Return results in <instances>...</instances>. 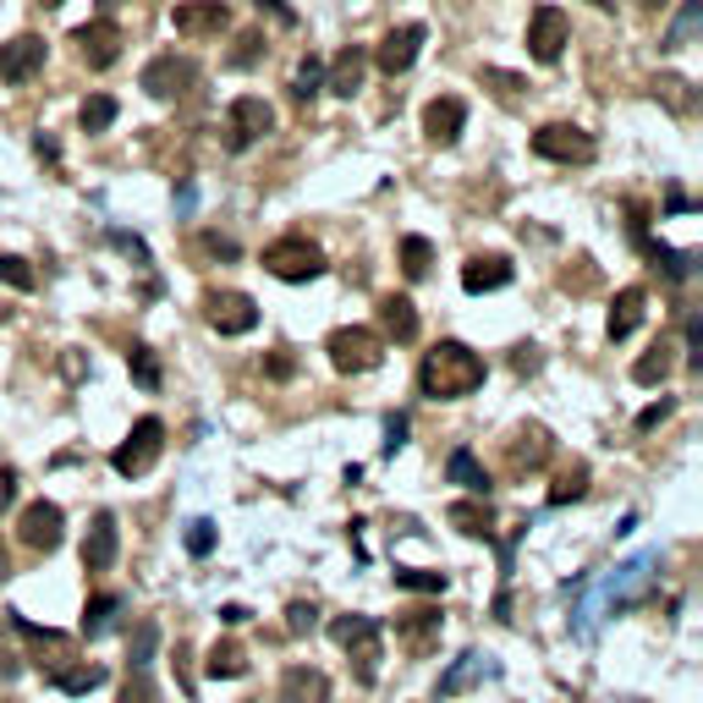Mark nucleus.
I'll return each mask as SVG.
<instances>
[{"label": "nucleus", "mask_w": 703, "mask_h": 703, "mask_svg": "<svg viewBox=\"0 0 703 703\" xmlns=\"http://www.w3.org/2000/svg\"><path fill=\"white\" fill-rule=\"evenodd\" d=\"M484 358L467 341H434L418 363V391L428 402H462L484 385Z\"/></svg>", "instance_id": "f257e3e1"}, {"label": "nucleus", "mask_w": 703, "mask_h": 703, "mask_svg": "<svg viewBox=\"0 0 703 703\" xmlns=\"http://www.w3.org/2000/svg\"><path fill=\"white\" fill-rule=\"evenodd\" d=\"M330 632H335V643L352 654V665H358V682H363V688H374V682H380V660H385V638H380V621H374V616H341Z\"/></svg>", "instance_id": "f03ea898"}, {"label": "nucleus", "mask_w": 703, "mask_h": 703, "mask_svg": "<svg viewBox=\"0 0 703 703\" xmlns=\"http://www.w3.org/2000/svg\"><path fill=\"white\" fill-rule=\"evenodd\" d=\"M324 352H330L335 374H374V369L385 363V341H380L374 330H363V324H341V330H330Z\"/></svg>", "instance_id": "7ed1b4c3"}, {"label": "nucleus", "mask_w": 703, "mask_h": 703, "mask_svg": "<svg viewBox=\"0 0 703 703\" xmlns=\"http://www.w3.org/2000/svg\"><path fill=\"white\" fill-rule=\"evenodd\" d=\"M265 270L276 276V281H319L330 265H324V248L319 242H308V237H281V242H270L265 248Z\"/></svg>", "instance_id": "20e7f679"}, {"label": "nucleus", "mask_w": 703, "mask_h": 703, "mask_svg": "<svg viewBox=\"0 0 703 703\" xmlns=\"http://www.w3.org/2000/svg\"><path fill=\"white\" fill-rule=\"evenodd\" d=\"M159 451H165V423H159V418H138V423H133V434L111 451V467H116L122 478H143V473L159 462Z\"/></svg>", "instance_id": "39448f33"}, {"label": "nucleus", "mask_w": 703, "mask_h": 703, "mask_svg": "<svg viewBox=\"0 0 703 703\" xmlns=\"http://www.w3.org/2000/svg\"><path fill=\"white\" fill-rule=\"evenodd\" d=\"M534 154L556 159V165H588L599 154V143H593V133H582L577 122H545L534 133Z\"/></svg>", "instance_id": "423d86ee"}, {"label": "nucleus", "mask_w": 703, "mask_h": 703, "mask_svg": "<svg viewBox=\"0 0 703 703\" xmlns=\"http://www.w3.org/2000/svg\"><path fill=\"white\" fill-rule=\"evenodd\" d=\"M566 44H571V17L561 6H534V17H528V55L539 66H556L566 55Z\"/></svg>", "instance_id": "0eeeda50"}, {"label": "nucleus", "mask_w": 703, "mask_h": 703, "mask_svg": "<svg viewBox=\"0 0 703 703\" xmlns=\"http://www.w3.org/2000/svg\"><path fill=\"white\" fill-rule=\"evenodd\" d=\"M193 83H198V66L187 55H176V50H165V55H154L143 66V94L148 100H182Z\"/></svg>", "instance_id": "6e6552de"}, {"label": "nucleus", "mask_w": 703, "mask_h": 703, "mask_svg": "<svg viewBox=\"0 0 703 703\" xmlns=\"http://www.w3.org/2000/svg\"><path fill=\"white\" fill-rule=\"evenodd\" d=\"M204 319L220 335H248L259 324V302L248 291H204Z\"/></svg>", "instance_id": "1a4fd4ad"}, {"label": "nucleus", "mask_w": 703, "mask_h": 703, "mask_svg": "<svg viewBox=\"0 0 703 703\" xmlns=\"http://www.w3.org/2000/svg\"><path fill=\"white\" fill-rule=\"evenodd\" d=\"M270 127H276V111H270L259 94H242V100H231V111H226V143H231V154L254 148V143L265 138Z\"/></svg>", "instance_id": "9d476101"}, {"label": "nucleus", "mask_w": 703, "mask_h": 703, "mask_svg": "<svg viewBox=\"0 0 703 703\" xmlns=\"http://www.w3.org/2000/svg\"><path fill=\"white\" fill-rule=\"evenodd\" d=\"M550 451H556V434H550L545 423H517L511 440H506V467H511V478L539 473V467L550 462Z\"/></svg>", "instance_id": "9b49d317"}, {"label": "nucleus", "mask_w": 703, "mask_h": 703, "mask_svg": "<svg viewBox=\"0 0 703 703\" xmlns=\"http://www.w3.org/2000/svg\"><path fill=\"white\" fill-rule=\"evenodd\" d=\"M17 534H22V545H28V550L50 556V550H61V539H66V511H61L55 500H33V506H22Z\"/></svg>", "instance_id": "f8f14e48"}, {"label": "nucleus", "mask_w": 703, "mask_h": 703, "mask_svg": "<svg viewBox=\"0 0 703 703\" xmlns=\"http://www.w3.org/2000/svg\"><path fill=\"white\" fill-rule=\"evenodd\" d=\"M72 44H77V55L89 61V72H111V66L122 61V28H116L111 17L83 22V28L72 33Z\"/></svg>", "instance_id": "ddd939ff"}, {"label": "nucleus", "mask_w": 703, "mask_h": 703, "mask_svg": "<svg viewBox=\"0 0 703 703\" xmlns=\"http://www.w3.org/2000/svg\"><path fill=\"white\" fill-rule=\"evenodd\" d=\"M423 39H428V28H423V22H402V28H391V33L380 39V50H374V66H380L385 77H402V72H413V61H418Z\"/></svg>", "instance_id": "4468645a"}, {"label": "nucleus", "mask_w": 703, "mask_h": 703, "mask_svg": "<svg viewBox=\"0 0 703 703\" xmlns=\"http://www.w3.org/2000/svg\"><path fill=\"white\" fill-rule=\"evenodd\" d=\"M226 22H231L226 0H182V6L170 11V28H176L182 39H220Z\"/></svg>", "instance_id": "2eb2a0df"}, {"label": "nucleus", "mask_w": 703, "mask_h": 703, "mask_svg": "<svg viewBox=\"0 0 703 703\" xmlns=\"http://www.w3.org/2000/svg\"><path fill=\"white\" fill-rule=\"evenodd\" d=\"M44 39L39 33H17V39H6L0 44V83H28L39 66H44Z\"/></svg>", "instance_id": "dca6fc26"}, {"label": "nucleus", "mask_w": 703, "mask_h": 703, "mask_svg": "<svg viewBox=\"0 0 703 703\" xmlns=\"http://www.w3.org/2000/svg\"><path fill=\"white\" fill-rule=\"evenodd\" d=\"M462 127H467V105L456 94H440V100L423 105V138L434 143V148H451V143L462 138Z\"/></svg>", "instance_id": "f3484780"}, {"label": "nucleus", "mask_w": 703, "mask_h": 703, "mask_svg": "<svg viewBox=\"0 0 703 703\" xmlns=\"http://www.w3.org/2000/svg\"><path fill=\"white\" fill-rule=\"evenodd\" d=\"M122 556V528H116V511H100L83 534V571H111Z\"/></svg>", "instance_id": "a211bd4d"}, {"label": "nucleus", "mask_w": 703, "mask_h": 703, "mask_svg": "<svg viewBox=\"0 0 703 703\" xmlns=\"http://www.w3.org/2000/svg\"><path fill=\"white\" fill-rule=\"evenodd\" d=\"M511 259L506 254H478V259H467L462 265V291H473V297H484V291H500V286H511Z\"/></svg>", "instance_id": "6ab92c4d"}, {"label": "nucleus", "mask_w": 703, "mask_h": 703, "mask_svg": "<svg viewBox=\"0 0 703 703\" xmlns=\"http://www.w3.org/2000/svg\"><path fill=\"white\" fill-rule=\"evenodd\" d=\"M363 72H369V50H363V44H347V50L330 61L324 89H330V94H341V100H352V94L363 89Z\"/></svg>", "instance_id": "aec40b11"}, {"label": "nucleus", "mask_w": 703, "mask_h": 703, "mask_svg": "<svg viewBox=\"0 0 703 703\" xmlns=\"http://www.w3.org/2000/svg\"><path fill=\"white\" fill-rule=\"evenodd\" d=\"M643 313H649V291H643V286H627V291H616V302H610V319H604V335H610V341H627V335L643 324Z\"/></svg>", "instance_id": "412c9836"}, {"label": "nucleus", "mask_w": 703, "mask_h": 703, "mask_svg": "<svg viewBox=\"0 0 703 703\" xmlns=\"http://www.w3.org/2000/svg\"><path fill=\"white\" fill-rule=\"evenodd\" d=\"M281 703H330V676L319 665H286Z\"/></svg>", "instance_id": "4be33fe9"}, {"label": "nucleus", "mask_w": 703, "mask_h": 703, "mask_svg": "<svg viewBox=\"0 0 703 703\" xmlns=\"http://www.w3.org/2000/svg\"><path fill=\"white\" fill-rule=\"evenodd\" d=\"M380 341H418V308H413V297H396V291H385L380 297Z\"/></svg>", "instance_id": "5701e85b"}, {"label": "nucleus", "mask_w": 703, "mask_h": 703, "mask_svg": "<svg viewBox=\"0 0 703 703\" xmlns=\"http://www.w3.org/2000/svg\"><path fill=\"white\" fill-rule=\"evenodd\" d=\"M484 676H495L489 654H462V660L440 676V699H456V693H467V688H473V682H484Z\"/></svg>", "instance_id": "b1692460"}, {"label": "nucleus", "mask_w": 703, "mask_h": 703, "mask_svg": "<svg viewBox=\"0 0 703 703\" xmlns=\"http://www.w3.org/2000/svg\"><path fill=\"white\" fill-rule=\"evenodd\" d=\"M127 610V599L122 593H94L89 599V610H83V638L94 643V638H105V632H116V616Z\"/></svg>", "instance_id": "393cba45"}, {"label": "nucleus", "mask_w": 703, "mask_h": 703, "mask_svg": "<svg viewBox=\"0 0 703 703\" xmlns=\"http://www.w3.org/2000/svg\"><path fill=\"white\" fill-rule=\"evenodd\" d=\"M671 369H676V347H671V341H654V347L632 363V380H638V385H665Z\"/></svg>", "instance_id": "a878e982"}, {"label": "nucleus", "mask_w": 703, "mask_h": 703, "mask_svg": "<svg viewBox=\"0 0 703 703\" xmlns=\"http://www.w3.org/2000/svg\"><path fill=\"white\" fill-rule=\"evenodd\" d=\"M396 632H402V643L413 654H423L440 638V610H407V616H396Z\"/></svg>", "instance_id": "bb28decb"}, {"label": "nucleus", "mask_w": 703, "mask_h": 703, "mask_svg": "<svg viewBox=\"0 0 703 703\" xmlns=\"http://www.w3.org/2000/svg\"><path fill=\"white\" fill-rule=\"evenodd\" d=\"M451 528H462L467 539H489L495 534V517H489V500H456L451 511Z\"/></svg>", "instance_id": "cd10ccee"}, {"label": "nucleus", "mask_w": 703, "mask_h": 703, "mask_svg": "<svg viewBox=\"0 0 703 703\" xmlns=\"http://www.w3.org/2000/svg\"><path fill=\"white\" fill-rule=\"evenodd\" d=\"M204 671H209V676H220V682H237V676H248V649H242V643H231V638H220V643L209 649Z\"/></svg>", "instance_id": "c85d7f7f"}, {"label": "nucleus", "mask_w": 703, "mask_h": 703, "mask_svg": "<svg viewBox=\"0 0 703 703\" xmlns=\"http://www.w3.org/2000/svg\"><path fill=\"white\" fill-rule=\"evenodd\" d=\"M445 478H451V484H462L467 495H489V473L478 467V456H473V451H451Z\"/></svg>", "instance_id": "c756f323"}, {"label": "nucleus", "mask_w": 703, "mask_h": 703, "mask_svg": "<svg viewBox=\"0 0 703 703\" xmlns=\"http://www.w3.org/2000/svg\"><path fill=\"white\" fill-rule=\"evenodd\" d=\"M61 693H72V699H83V693H94L100 682H105V665H89V660H72V665H61L55 676H50Z\"/></svg>", "instance_id": "7c9ffc66"}, {"label": "nucleus", "mask_w": 703, "mask_h": 703, "mask_svg": "<svg viewBox=\"0 0 703 703\" xmlns=\"http://www.w3.org/2000/svg\"><path fill=\"white\" fill-rule=\"evenodd\" d=\"M154 649H159V621H138L127 638V671H148Z\"/></svg>", "instance_id": "2f4dec72"}, {"label": "nucleus", "mask_w": 703, "mask_h": 703, "mask_svg": "<svg viewBox=\"0 0 703 703\" xmlns=\"http://www.w3.org/2000/svg\"><path fill=\"white\" fill-rule=\"evenodd\" d=\"M319 89H324V61L308 50V55H302V66H297V77H291V100H297V105H308Z\"/></svg>", "instance_id": "473e14b6"}, {"label": "nucleus", "mask_w": 703, "mask_h": 703, "mask_svg": "<svg viewBox=\"0 0 703 703\" xmlns=\"http://www.w3.org/2000/svg\"><path fill=\"white\" fill-rule=\"evenodd\" d=\"M116 116H122V105H116L111 94H89V100H83V111H77L83 133H105V127H111Z\"/></svg>", "instance_id": "72a5a7b5"}, {"label": "nucleus", "mask_w": 703, "mask_h": 703, "mask_svg": "<svg viewBox=\"0 0 703 703\" xmlns=\"http://www.w3.org/2000/svg\"><path fill=\"white\" fill-rule=\"evenodd\" d=\"M588 495V467L582 462H571L561 478L550 484V506H571V500H582Z\"/></svg>", "instance_id": "f704fd0d"}, {"label": "nucleus", "mask_w": 703, "mask_h": 703, "mask_svg": "<svg viewBox=\"0 0 703 703\" xmlns=\"http://www.w3.org/2000/svg\"><path fill=\"white\" fill-rule=\"evenodd\" d=\"M428 265H434L428 237H402V276H407V281H423V276H428Z\"/></svg>", "instance_id": "c9c22d12"}, {"label": "nucleus", "mask_w": 703, "mask_h": 703, "mask_svg": "<svg viewBox=\"0 0 703 703\" xmlns=\"http://www.w3.org/2000/svg\"><path fill=\"white\" fill-rule=\"evenodd\" d=\"M699 22H703V0H688L682 6V17L671 22V33H665V50H688V39L699 33Z\"/></svg>", "instance_id": "e433bc0d"}, {"label": "nucleus", "mask_w": 703, "mask_h": 703, "mask_svg": "<svg viewBox=\"0 0 703 703\" xmlns=\"http://www.w3.org/2000/svg\"><path fill=\"white\" fill-rule=\"evenodd\" d=\"M654 100H665V105H671V111H682V116H688V111L699 105V100H693V83H688V77H654Z\"/></svg>", "instance_id": "4c0bfd02"}, {"label": "nucleus", "mask_w": 703, "mask_h": 703, "mask_svg": "<svg viewBox=\"0 0 703 703\" xmlns=\"http://www.w3.org/2000/svg\"><path fill=\"white\" fill-rule=\"evenodd\" d=\"M127 374L138 380L143 391H159V380H165V374H159V358H154L148 347H133V352H127Z\"/></svg>", "instance_id": "58836bf2"}, {"label": "nucleus", "mask_w": 703, "mask_h": 703, "mask_svg": "<svg viewBox=\"0 0 703 703\" xmlns=\"http://www.w3.org/2000/svg\"><path fill=\"white\" fill-rule=\"evenodd\" d=\"M396 588H413V593H445V571H423V566H396Z\"/></svg>", "instance_id": "ea45409f"}, {"label": "nucleus", "mask_w": 703, "mask_h": 703, "mask_svg": "<svg viewBox=\"0 0 703 703\" xmlns=\"http://www.w3.org/2000/svg\"><path fill=\"white\" fill-rule=\"evenodd\" d=\"M0 281L11 286V291H33V286H39V276H33V265H28V259L0 254Z\"/></svg>", "instance_id": "a19ab883"}, {"label": "nucleus", "mask_w": 703, "mask_h": 703, "mask_svg": "<svg viewBox=\"0 0 703 703\" xmlns=\"http://www.w3.org/2000/svg\"><path fill=\"white\" fill-rule=\"evenodd\" d=\"M561 286H566V291H593V286H599V270H593V259H588V254H577V259H571V265L561 270Z\"/></svg>", "instance_id": "79ce46f5"}, {"label": "nucleus", "mask_w": 703, "mask_h": 703, "mask_svg": "<svg viewBox=\"0 0 703 703\" xmlns=\"http://www.w3.org/2000/svg\"><path fill=\"white\" fill-rule=\"evenodd\" d=\"M265 44H270L265 33H242V39H237V50L226 55V66H237V72H248V66H254V61L265 55Z\"/></svg>", "instance_id": "37998d69"}, {"label": "nucleus", "mask_w": 703, "mask_h": 703, "mask_svg": "<svg viewBox=\"0 0 703 703\" xmlns=\"http://www.w3.org/2000/svg\"><path fill=\"white\" fill-rule=\"evenodd\" d=\"M116 703H159V688L148 682V671H127V688Z\"/></svg>", "instance_id": "c03bdc74"}, {"label": "nucleus", "mask_w": 703, "mask_h": 703, "mask_svg": "<svg viewBox=\"0 0 703 703\" xmlns=\"http://www.w3.org/2000/svg\"><path fill=\"white\" fill-rule=\"evenodd\" d=\"M215 550V523L209 517H193L187 523V556H209Z\"/></svg>", "instance_id": "a18cd8bd"}, {"label": "nucleus", "mask_w": 703, "mask_h": 703, "mask_svg": "<svg viewBox=\"0 0 703 703\" xmlns=\"http://www.w3.org/2000/svg\"><path fill=\"white\" fill-rule=\"evenodd\" d=\"M313 627H319V610H313L308 599H291V604H286V632L302 638V632H313Z\"/></svg>", "instance_id": "49530a36"}, {"label": "nucleus", "mask_w": 703, "mask_h": 703, "mask_svg": "<svg viewBox=\"0 0 703 703\" xmlns=\"http://www.w3.org/2000/svg\"><path fill=\"white\" fill-rule=\"evenodd\" d=\"M671 413H676V396H660L654 407H643V413H638V434H654V428L671 418Z\"/></svg>", "instance_id": "de8ad7c7"}, {"label": "nucleus", "mask_w": 703, "mask_h": 703, "mask_svg": "<svg viewBox=\"0 0 703 703\" xmlns=\"http://www.w3.org/2000/svg\"><path fill=\"white\" fill-rule=\"evenodd\" d=\"M204 254H215V259H237V242L231 237H220V231H204V242H198Z\"/></svg>", "instance_id": "09e8293b"}, {"label": "nucleus", "mask_w": 703, "mask_h": 703, "mask_svg": "<svg viewBox=\"0 0 703 703\" xmlns=\"http://www.w3.org/2000/svg\"><path fill=\"white\" fill-rule=\"evenodd\" d=\"M111 242H116L122 254H133L143 270H148V248H143V237H133V231H111Z\"/></svg>", "instance_id": "8fccbe9b"}, {"label": "nucleus", "mask_w": 703, "mask_h": 703, "mask_svg": "<svg viewBox=\"0 0 703 703\" xmlns=\"http://www.w3.org/2000/svg\"><path fill=\"white\" fill-rule=\"evenodd\" d=\"M402 445H407V418H402V413H396V418L385 423V456H396V451H402Z\"/></svg>", "instance_id": "3c124183"}, {"label": "nucleus", "mask_w": 703, "mask_h": 703, "mask_svg": "<svg viewBox=\"0 0 703 703\" xmlns=\"http://www.w3.org/2000/svg\"><path fill=\"white\" fill-rule=\"evenodd\" d=\"M539 363H545V358H539V347H517V358H511V369H517V374H539Z\"/></svg>", "instance_id": "603ef678"}, {"label": "nucleus", "mask_w": 703, "mask_h": 703, "mask_svg": "<svg viewBox=\"0 0 703 703\" xmlns=\"http://www.w3.org/2000/svg\"><path fill=\"white\" fill-rule=\"evenodd\" d=\"M688 358H693V363H703V319H699V313L688 319Z\"/></svg>", "instance_id": "864d4df0"}, {"label": "nucleus", "mask_w": 703, "mask_h": 703, "mask_svg": "<svg viewBox=\"0 0 703 703\" xmlns=\"http://www.w3.org/2000/svg\"><path fill=\"white\" fill-rule=\"evenodd\" d=\"M259 11H270V17L281 22V28H297V11H291L286 0H259Z\"/></svg>", "instance_id": "5fc2aeb1"}, {"label": "nucleus", "mask_w": 703, "mask_h": 703, "mask_svg": "<svg viewBox=\"0 0 703 703\" xmlns=\"http://www.w3.org/2000/svg\"><path fill=\"white\" fill-rule=\"evenodd\" d=\"M484 83H495V89H506V94H517V89H523V77H511V72H495V66L484 72Z\"/></svg>", "instance_id": "6e6d98bb"}, {"label": "nucleus", "mask_w": 703, "mask_h": 703, "mask_svg": "<svg viewBox=\"0 0 703 703\" xmlns=\"http://www.w3.org/2000/svg\"><path fill=\"white\" fill-rule=\"evenodd\" d=\"M11 500H17V473H11V467H0V511H6Z\"/></svg>", "instance_id": "4d7b16f0"}, {"label": "nucleus", "mask_w": 703, "mask_h": 703, "mask_svg": "<svg viewBox=\"0 0 703 703\" xmlns=\"http://www.w3.org/2000/svg\"><path fill=\"white\" fill-rule=\"evenodd\" d=\"M693 209H699V204H693L688 193H671V198H665V215H693Z\"/></svg>", "instance_id": "13d9d810"}, {"label": "nucleus", "mask_w": 703, "mask_h": 703, "mask_svg": "<svg viewBox=\"0 0 703 703\" xmlns=\"http://www.w3.org/2000/svg\"><path fill=\"white\" fill-rule=\"evenodd\" d=\"M33 148H39V159H61V143L50 138V133H39V138H33Z\"/></svg>", "instance_id": "bf43d9fd"}, {"label": "nucleus", "mask_w": 703, "mask_h": 703, "mask_svg": "<svg viewBox=\"0 0 703 703\" xmlns=\"http://www.w3.org/2000/svg\"><path fill=\"white\" fill-rule=\"evenodd\" d=\"M220 621H226V627H242V621H248V610H242V604H226V610H220Z\"/></svg>", "instance_id": "052dcab7"}, {"label": "nucleus", "mask_w": 703, "mask_h": 703, "mask_svg": "<svg viewBox=\"0 0 703 703\" xmlns=\"http://www.w3.org/2000/svg\"><path fill=\"white\" fill-rule=\"evenodd\" d=\"M270 374H276V380H286V374H291V358H286V352H276V358H270Z\"/></svg>", "instance_id": "680f3d73"}, {"label": "nucleus", "mask_w": 703, "mask_h": 703, "mask_svg": "<svg viewBox=\"0 0 703 703\" xmlns=\"http://www.w3.org/2000/svg\"><path fill=\"white\" fill-rule=\"evenodd\" d=\"M0 577H11V556H6V545H0Z\"/></svg>", "instance_id": "e2e57ef3"}, {"label": "nucleus", "mask_w": 703, "mask_h": 703, "mask_svg": "<svg viewBox=\"0 0 703 703\" xmlns=\"http://www.w3.org/2000/svg\"><path fill=\"white\" fill-rule=\"evenodd\" d=\"M100 6H105V11H116V6H127V0H100Z\"/></svg>", "instance_id": "0e129e2a"}, {"label": "nucleus", "mask_w": 703, "mask_h": 703, "mask_svg": "<svg viewBox=\"0 0 703 703\" xmlns=\"http://www.w3.org/2000/svg\"><path fill=\"white\" fill-rule=\"evenodd\" d=\"M638 6H649V11H660V6H665V0H638Z\"/></svg>", "instance_id": "69168bd1"}, {"label": "nucleus", "mask_w": 703, "mask_h": 703, "mask_svg": "<svg viewBox=\"0 0 703 703\" xmlns=\"http://www.w3.org/2000/svg\"><path fill=\"white\" fill-rule=\"evenodd\" d=\"M39 6H50V11H55V6H66V0H39Z\"/></svg>", "instance_id": "338daca9"}]
</instances>
